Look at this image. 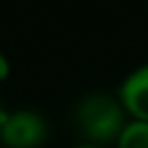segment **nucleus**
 Returning a JSON list of instances; mask_svg holds the SVG:
<instances>
[{
    "label": "nucleus",
    "mask_w": 148,
    "mask_h": 148,
    "mask_svg": "<svg viewBox=\"0 0 148 148\" xmlns=\"http://www.w3.org/2000/svg\"><path fill=\"white\" fill-rule=\"evenodd\" d=\"M48 137L44 116L31 109L9 111L0 124V144L7 148H39Z\"/></svg>",
    "instance_id": "nucleus-2"
},
{
    "label": "nucleus",
    "mask_w": 148,
    "mask_h": 148,
    "mask_svg": "<svg viewBox=\"0 0 148 148\" xmlns=\"http://www.w3.org/2000/svg\"><path fill=\"white\" fill-rule=\"evenodd\" d=\"M118 100L133 122H148V63L135 68L122 81Z\"/></svg>",
    "instance_id": "nucleus-3"
},
{
    "label": "nucleus",
    "mask_w": 148,
    "mask_h": 148,
    "mask_svg": "<svg viewBox=\"0 0 148 148\" xmlns=\"http://www.w3.org/2000/svg\"><path fill=\"white\" fill-rule=\"evenodd\" d=\"M9 74H11V63H9V59L0 52V81H5Z\"/></svg>",
    "instance_id": "nucleus-5"
},
{
    "label": "nucleus",
    "mask_w": 148,
    "mask_h": 148,
    "mask_svg": "<svg viewBox=\"0 0 148 148\" xmlns=\"http://www.w3.org/2000/svg\"><path fill=\"white\" fill-rule=\"evenodd\" d=\"M76 129L83 135L85 144L100 148L105 144L118 142L126 122V113L120 100L107 94H89L76 107L74 113Z\"/></svg>",
    "instance_id": "nucleus-1"
},
{
    "label": "nucleus",
    "mask_w": 148,
    "mask_h": 148,
    "mask_svg": "<svg viewBox=\"0 0 148 148\" xmlns=\"http://www.w3.org/2000/svg\"><path fill=\"white\" fill-rule=\"evenodd\" d=\"M116 144L118 148H148V122L131 120Z\"/></svg>",
    "instance_id": "nucleus-4"
},
{
    "label": "nucleus",
    "mask_w": 148,
    "mask_h": 148,
    "mask_svg": "<svg viewBox=\"0 0 148 148\" xmlns=\"http://www.w3.org/2000/svg\"><path fill=\"white\" fill-rule=\"evenodd\" d=\"M76 148H96V146H92V144H81V146H76Z\"/></svg>",
    "instance_id": "nucleus-7"
},
{
    "label": "nucleus",
    "mask_w": 148,
    "mask_h": 148,
    "mask_svg": "<svg viewBox=\"0 0 148 148\" xmlns=\"http://www.w3.org/2000/svg\"><path fill=\"white\" fill-rule=\"evenodd\" d=\"M5 116H7V111L2 109V105H0V124H2V120H5Z\"/></svg>",
    "instance_id": "nucleus-6"
}]
</instances>
